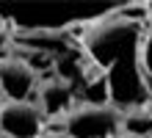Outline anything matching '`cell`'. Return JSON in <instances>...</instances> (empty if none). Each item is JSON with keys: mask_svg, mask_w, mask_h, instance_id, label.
Here are the masks:
<instances>
[{"mask_svg": "<svg viewBox=\"0 0 152 138\" xmlns=\"http://www.w3.org/2000/svg\"><path fill=\"white\" fill-rule=\"evenodd\" d=\"M0 138H6V135H3V133H0Z\"/></svg>", "mask_w": 152, "mask_h": 138, "instance_id": "7c38bea8", "label": "cell"}, {"mask_svg": "<svg viewBox=\"0 0 152 138\" xmlns=\"http://www.w3.org/2000/svg\"><path fill=\"white\" fill-rule=\"evenodd\" d=\"M61 133L66 138H113L122 133V110L111 102H80L64 113Z\"/></svg>", "mask_w": 152, "mask_h": 138, "instance_id": "3957f363", "label": "cell"}, {"mask_svg": "<svg viewBox=\"0 0 152 138\" xmlns=\"http://www.w3.org/2000/svg\"><path fill=\"white\" fill-rule=\"evenodd\" d=\"M36 138H66L64 133H58V130H47V133H39Z\"/></svg>", "mask_w": 152, "mask_h": 138, "instance_id": "30bf717a", "label": "cell"}, {"mask_svg": "<svg viewBox=\"0 0 152 138\" xmlns=\"http://www.w3.org/2000/svg\"><path fill=\"white\" fill-rule=\"evenodd\" d=\"M144 20L124 14L119 6L116 11L88 22L80 36L88 64H94V69L105 83V99L122 113L130 108L149 105L138 69V44L144 33Z\"/></svg>", "mask_w": 152, "mask_h": 138, "instance_id": "6da1fadb", "label": "cell"}, {"mask_svg": "<svg viewBox=\"0 0 152 138\" xmlns=\"http://www.w3.org/2000/svg\"><path fill=\"white\" fill-rule=\"evenodd\" d=\"M44 127V113L31 99H3L0 133L6 138H36Z\"/></svg>", "mask_w": 152, "mask_h": 138, "instance_id": "277c9868", "label": "cell"}, {"mask_svg": "<svg viewBox=\"0 0 152 138\" xmlns=\"http://www.w3.org/2000/svg\"><path fill=\"white\" fill-rule=\"evenodd\" d=\"M36 83H39V75L25 58L11 55V58L0 61V91L6 99H28Z\"/></svg>", "mask_w": 152, "mask_h": 138, "instance_id": "5b68a950", "label": "cell"}, {"mask_svg": "<svg viewBox=\"0 0 152 138\" xmlns=\"http://www.w3.org/2000/svg\"><path fill=\"white\" fill-rule=\"evenodd\" d=\"M11 50H14V31L3 22L0 25V61L11 58Z\"/></svg>", "mask_w": 152, "mask_h": 138, "instance_id": "9c48e42d", "label": "cell"}, {"mask_svg": "<svg viewBox=\"0 0 152 138\" xmlns=\"http://www.w3.org/2000/svg\"><path fill=\"white\" fill-rule=\"evenodd\" d=\"M113 138H138V135H127V133H119V135H113Z\"/></svg>", "mask_w": 152, "mask_h": 138, "instance_id": "8fae6325", "label": "cell"}, {"mask_svg": "<svg viewBox=\"0 0 152 138\" xmlns=\"http://www.w3.org/2000/svg\"><path fill=\"white\" fill-rule=\"evenodd\" d=\"M138 69L152 105V14H147L144 20V33H141V44H138Z\"/></svg>", "mask_w": 152, "mask_h": 138, "instance_id": "ba28073f", "label": "cell"}, {"mask_svg": "<svg viewBox=\"0 0 152 138\" xmlns=\"http://www.w3.org/2000/svg\"><path fill=\"white\" fill-rule=\"evenodd\" d=\"M122 133L138 135V138H152V105L124 110L122 113Z\"/></svg>", "mask_w": 152, "mask_h": 138, "instance_id": "52a82bcc", "label": "cell"}, {"mask_svg": "<svg viewBox=\"0 0 152 138\" xmlns=\"http://www.w3.org/2000/svg\"><path fill=\"white\" fill-rule=\"evenodd\" d=\"M72 102H75L72 80L53 75V77L39 83V105L36 108L44 116H64L72 110Z\"/></svg>", "mask_w": 152, "mask_h": 138, "instance_id": "8992f818", "label": "cell"}, {"mask_svg": "<svg viewBox=\"0 0 152 138\" xmlns=\"http://www.w3.org/2000/svg\"><path fill=\"white\" fill-rule=\"evenodd\" d=\"M116 3H6L3 22L11 31H56L66 33L77 22H94L116 11Z\"/></svg>", "mask_w": 152, "mask_h": 138, "instance_id": "7a4b0ae2", "label": "cell"}]
</instances>
